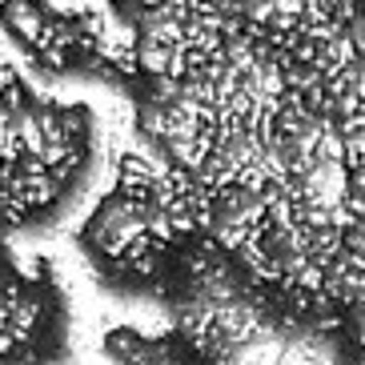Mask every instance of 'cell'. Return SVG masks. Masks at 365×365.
<instances>
[{"label":"cell","mask_w":365,"mask_h":365,"mask_svg":"<svg viewBox=\"0 0 365 365\" xmlns=\"http://www.w3.org/2000/svg\"><path fill=\"white\" fill-rule=\"evenodd\" d=\"M105 349L117 365H181L165 341H145L137 329H113L105 337Z\"/></svg>","instance_id":"obj_1"},{"label":"cell","mask_w":365,"mask_h":365,"mask_svg":"<svg viewBox=\"0 0 365 365\" xmlns=\"http://www.w3.org/2000/svg\"><path fill=\"white\" fill-rule=\"evenodd\" d=\"M44 21H48V4H41V0H4V4H0V24H4L24 48L36 44Z\"/></svg>","instance_id":"obj_2"},{"label":"cell","mask_w":365,"mask_h":365,"mask_svg":"<svg viewBox=\"0 0 365 365\" xmlns=\"http://www.w3.org/2000/svg\"><path fill=\"white\" fill-rule=\"evenodd\" d=\"M354 333H357V341L365 345V309H354Z\"/></svg>","instance_id":"obj_3"},{"label":"cell","mask_w":365,"mask_h":365,"mask_svg":"<svg viewBox=\"0 0 365 365\" xmlns=\"http://www.w3.org/2000/svg\"><path fill=\"white\" fill-rule=\"evenodd\" d=\"M357 365H365V357H357Z\"/></svg>","instance_id":"obj_4"}]
</instances>
